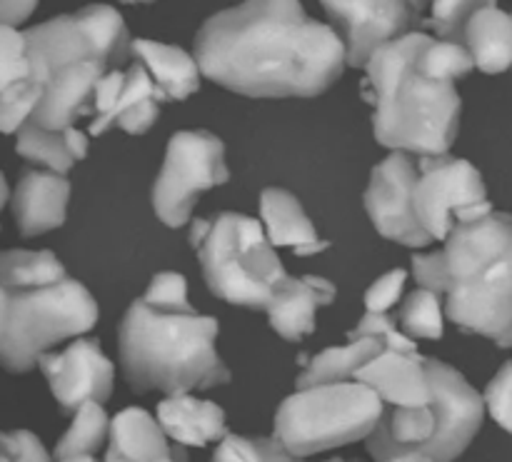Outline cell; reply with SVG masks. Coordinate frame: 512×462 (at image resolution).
Masks as SVG:
<instances>
[{
    "instance_id": "ba28073f",
    "label": "cell",
    "mask_w": 512,
    "mask_h": 462,
    "mask_svg": "<svg viewBox=\"0 0 512 462\" xmlns=\"http://www.w3.org/2000/svg\"><path fill=\"white\" fill-rule=\"evenodd\" d=\"M23 33L35 73L43 80L50 70L78 60H98L113 70L133 58V40L123 15L103 3L85 5L73 15H58Z\"/></svg>"
},
{
    "instance_id": "bcb514c9",
    "label": "cell",
    "mask_w": 512,
    "mask_h": 462,
    "mask_svg": "<svg viewBox=\"0 0 512 462\" xmlns=\"http://www.w3.org/2000/svg\"><path fill=\"white\" fill-rule=\"evenodd\" d=\"M155 462H188V453H185V450H180L178 455H170V458H160Z\"/></svg>"
},
{
    "instance_id": "4dcf8cb0",
    "label": "cell",
    "mask_w": 512,
    "mask_h": 462,
    "mask_svg": "<svg viewBox=\"0 0 512 462\" xmlns=\"http://www.w3.org/2000/svg\"><path fill=\"white\" fill-rule=\"evenodd\" d=\"M418 65L428 78L448 80V83H455V80L463 78L475 68L473 58H470L468 48L463 43L435 38L428 40V45L420 53Z\"/></svg>"
},
{
    "instance_id": "7a4b0ae2",
    "label": "cell",
    "mask_w": 512,
    "mask_h": 462,
    "mask_svg": "<svg viewBox=\"0 0 512 462\" xmlns=\"http://www.w3.org/2000/svg\"><path fill=\"white\" fill-rule=\"evenodd\" d=\"M433 35L415 30L385 43L363 65V98L373 105V133L393 153L445 155L458 138L460 100L455 83L433 80L418 58Z\"/></svg>"
},
{
    "instance_id": "44dd1931",
    "label": "cell",
    "mask_w": 512,
    "mask_h": 462,
    "mask_svg": "<svg viewBox=\"0 0 512 462\" xmlns=\"http://www.w3.org/2000/svg\"><path fill=\"white\" fill-rule=\"evenodd\" d=\"M133 58L138 60L158 88L163 103L188 100L200 88V68L190 53L178 45L158 40H133Z\"/></svg>"
},
{
    "instance_id": "8d00e7d4",
    "label": "cell",
    "mask_w": 512,
    "mask_h": 462,
    "mask_svg": "<svg viewBox=\"0 0 512 462\" xmlns=\"http://www.w3.org/2000/svg\"><path fill=\"white\" fill-rule=\"evenodd\" d=\"M0 462H53L30 430H0Z\"/></svg>"
},
{
    "instance_id": "52a82bcc",
    "label": "cell",
    "mask_w": 512,
    "mask_h": 462,
    "mask_svg": "<svg viewBox=\"0 0 512 462\" xmlns=\"http://www.w3.org/2000/svg\"><path fill=\"white\" fill-rule=\"evenodd\" d=\"M195 253L210 293L238 308L265 310L288 275L260 220L250 215L220 213Z\"/></svg>"
},
{
    "instance_id": "484cf974",
    "label": "cell",
    "mask_w": 512,
    "mask_h": 462,
    "mask_svg": "<svg viewBox=\"0 0 512 462\" xmlns=\"http://www.w3.org/2000/svg\"><path fill=\"white\" fill-rule=\"evenodd\" d=\"M68 278L50 250H0V290L48 285Z\"/></svg>"
},
{
    "instance_id": "b9f144b4",
    "label": "cell",
    "mask_w": 512,
    "mask_h": 462,
    "mask_svg": "<svg viewBox=\"0 0 512 462\" xmlns=\"http://www.w3.org/2000/svg\"><path fill=\"white\" fill-rule=\"evenodd\" d=\"M38 8V0H0V25L18 28Z\"/></svg>"
},
{
    "instance_id": "2e32d148",
    "label": "cell",
    "mask_w": 512,
    "mask_h": 462,
    "mask_svg": "<svg viewBox=\"0 0 512 462\" xmlns=\"http://www.w3.org/2000/svg\"><path fill=\"white\" fill-rule=\"evenodd\" d=\"M70 180L43 168H28L10 195L15 225L23 238L58 230L68 218Z\"/></svg>"
},
{
    "instance_id": "7bdbcfd3",
    "label": "cell",
    "mask_w": 512,
    "mask_h": 462,
    "mask_svg": "<svg viewBox=\"0 0 512 462\" xmlns=\"http://www.w3.org/2000/svg\"><path fill=\"white\" fill-rule=\"evenodd\" d=\"M65 143H68V150H70V155L75 158V163L88 155V135L80 133L78 128L65 130Z\"/></svg>"
},
{
    "instance_id": "3957f363",
    "label": "cell",
    "mask_w": 512,
    "mask_h": 462,
    "mask_svg": "<svg viewBox=\"0 0 512 462\" xmlns=\"http://www.w3.org/2000/svg\"><path fill=\"white\" fill-rule=\"evenodd\" d=\"M218 320L198 310H163L135 300L118 330L120 368L135 393L183 395L230 383L220 360Z\"/></svg>"
},
{
    "instance_id": "d590c367",
    "label": "cell",
    "mask_w": 512,
    "mask_h": 462,
    "mask_svg": "<svg viewBox=\"0 0 512 462\" xmlns=\"http://www.w3.org/2000/svg\"><path fill=\"white\" fill-rule=\"evenodd\" d=\"M140 300L163 310H193L188 300V280L180 273H173V270L155 275Z\"/></svg>"
},
{
    "instance_id": "9c48e42d",
    "label": "cell",
    "mask_w": 512,
    "mask_h": 462,
    "mask_svg": "<svg viewBox=\"0 0 512 462\" xmlns=\"http://www.w3.org/2000/svg\"><path fill=\"white\" fill-rule=\"evenodd\" d=\"M230 180L225 145L208 130H180L168 140L163 168L153 183V210L168 228L193 218L198 195Z\"/></svg>"
},
{
    "instance_id": "5bb4252c",
    "label": "cell",
    "mask_w": 512,
    "mask_h": 462,
    "mask_svg": "<svg viewBox=\"0 0 512 462\" xmlns=\"http://www.w3.org/2000/svg\"><path fill=\"white\" fill-rule=\"evenodd\" d=\"M38 368L48 380L55 403L68 415L85 403L105 405L113 395L115 365L105 358L98 340L83 338L60 353H43Z\"/></svg>"
},
{
    "instance_id": "ac0fdd59",
    "label": "cell",
    "mask_w": 512,
    "mask_h": 462,
    "mask_svg": "<svg viewBox=\"0 0 512 462\" xmlns=\"http://www.w3.org/2000/svg\"><path fill=\"white\" fill-rule=\"evenodd\" d=\"M335 295H338L335 283L318 275H303V278L285 275L265 305L270 328L288 343H300L315 330V313L333 303Z\"/></svg>"
},
{
    "instance_id": "f907efd6",
    "label": "cell",
    "mask_w": 512,
    "mask_h": 462,
    "mask_svg": "<svg viewBox=\"0 0 512 462\" xmlns=\"http://www.w3.org/2000/svg\"><path fill=\"white\" fill-rule=\"evenodd\" d=\"M125 5H145V3H155V0H120Z\"/></svg>"
},
{
    "instance_id": "cb8c5ba5",
    "label": "cell",
    "mask_w": 512,
    "mask_h": 462,
    "mask_svg": "<svg viewBox=\"0 0 512 462\" xmlns=\"http://www.w3.org/2000/svg\"><path fill=\"white\" fill-rule=\"evenodd\" d=\"M110 448L123 458L135 462H155L160 458L178 455L180 445H170L168 435L158 425V420L143 408H125L110 420Z\"/></svg>"
},
{
    "instance_id": "9a60e30c",
    "label": "cell",
    "mask_w": 512,
    "mask_h": 462,
    "mask_svg": "<svg viewBox=\"0 0 512 462\" xmlns=\"http://www.w3.org/2000/svg\"><path fill=\"white\" fill-rule=\"evenodd\" d=\"M105 73L108 68L98 60H78V63L50 70L45 78L43 98H40L30 123L45 130L75 128L83 115H93L95 88Z\"/></svg>"
},
{
    "instance_id": "8fae6325",
    "label": "cell",
    "mask_w": 512,
    "mask_h": 462,
    "mask_svg": "<svg viewBox=\"0 0 512 462\" xmlns=\"http://www.w3.org/2000/svg\"><path fill=\"white\" fill-rule=\"evenodd\" d=\"M430 0H320L325 13L340 28L345 65L363 68L385 43L415 33Z\"/></svg>"
},
{
    "instance_id": "f1b7e54d",
    "label": "cell",
    "mask_w": 512,
    "mask_h": 462,
    "mask_svg": "<svg viewBox=\"0 0 512 462\" xmlns=\"http://www.w3.org/2000/svg\"><path fill=\"white\" fill-rule=\"evenodd\" d=\"M443 295L430 293V290L418 288L415 293L408 295L405 305L400 308V330L408 338H423V340H440L445 330L443 318Z\"/></svg>"
},
{
    "instance_id": "7402d4cb",
    "label": "cell",
    "mask_w": 512,
    "mask_h": 462,
    "mask_svg": "<svg viewBox=\"0 0 512 462\" xmlns=\"http://www.w3.org/2000/svg\"><path fill=\"white\" fill-rule=\"evenodd\" d=\"M160 105H163V98H160L158 88L145 73L143 65L135 60L125 70V83L118 95V103L113 105L103 123L90 125V135H103L110 128H120L128 135H145L158 120Z\"/></svg>"
},
{
    "instance_id": "836d02e7",
    "label": "cell",
    "mask_w": 512,
    "mask_h": 462,
    "mask_svg": "<svg viewBox=\"0 0 512 462\" xmlns=\"http://www.w3.org/2000/svg\"><path fill=\"white\" fill-rule=\"evenodd\" d=\"M33 75L25 33L10 25H0V93Z\"/></svg>"
},
{
    "instance_id": "7dc6e473",
    "label": "cell",
    "mask_w": 512,
    "mask_h": 462,
    "mask_svg": "<svg viewBox=\"0 0 512 462\" xmlns=\"http://www.w3.org/2000/svg\"><path fill=\"white\" fill-rule=\"evenodd\" d=\"M105 462H135V460H128V458H123V455L115 453V450H108V455H105Z\"/></svg>"
},
{
    "instance_id": "74e56055",
    "label": "cell",
    "mask_w": 512,
    "mask_h": 462,
    "mask_svg": "<svg viewBox=\"0 0 512 462\" xmlns=\"http://www.w3.org/2000/svg\"><path fill=\"white\" fill-rule=\"evenodd\" d=\"M483 403L495 423L512 435V360H508L490 380Z\"/></svg>"
},
{
    "instance_id": "e0dca14e",
    "label": "cell",
    "mask_w": 512,
    "mask_h": 462,
    "mask_svg": "<svg viewBox=\"0 0 512 462\" xmlns=\"http://www.w3.org/2000/svg\"><path fill=\"white\" fill-rule=\"evenodd\" d=\"M355 380L368 385L383 408H420L430 403V380L420 353L380 350L358 370Z\"/></svg>"
},
{
    "instance_id": "e575fe53",
    "label": "cell",
    "mask_w": 512,
    "mask_h": 462,
    "mask_svg": "<svg viewBox=\"0 0 512 462\" xmlns=\"http://www.w3.org/2000/svg\"><path fill=\"white\" fill-rule=\"evenodd\" d=\"M348 338H375L383 343L385 350H398V353H418V345L413 338L395 325L390 313H365L360 323L348 333Z\"/></svg>"
},
{
    "instance_id": "d6a6232c",
    "label": "cell",
    "mask_w": 512,
    "mask_h": 462,
    "mask_svg": "<svg viewBox=\"0 0 512 462\" xmlns=\"http://www.w3.org/2000/svg\"><path fill=\"white\" fill-rule=\"evenodd\" d=\"M498 5V0H430V20L425 25L438 33L440 40H453L463 43V30L470 15L478 13L480 8Z\"/></svg>"
},
{
    "instance_id": "f546056e",
    "label": "cell",
    "mask_w": 512,
    "mask_h": 462,
    "mask_svg": "<svg viewBox=\"0 0 512 462\" xmlns=\"http://www.w3.org/2000/svg\"><path fill=\"white\" fill-rule=\"evenodd\" d=\"M43 90L45 80L33 68L30 78L20 80L13 88L0 93V133L15 135L25 123H30L40 98H43Z\"/></svg>"
},
{
    "instance_id": "ab89813d",
    "label": "cell",
    "mask_w": 512,
    "mask_h": 462,
    "mask_svg": "<svg viewBox=\"0 0 512 462\" xmlns=\"http://www.w3.org/2000/svg\"><path fill=\"white\" fill-rule=\"evenodd\" d=\"M413 275H415V283H418V288L430 290V293L445 295L448 273H445L443 250H435V253H415L413 255Z\"/></svg>"
},
{
    "instance_id": "d4e9b609",
    "label": "cell",
    "mask_w": 512,
    "mask_h": 462,
    "mask_svg": "<svg viewBox=\"0 0 512 462\" xmlns=\"http://www.w3.org/2000/svg\"><path fill=\"white\" fill-rule=\"evenodd\" d=\"M383 343L375 338H350L348 345H333L323 353L313 355L305 363V370L298 378V388H310V385H328V383H348L355 380L358 370L368 360L380 353Z\"/></svg>"
},
{
    "instance_id": "5b68a950",
    "label": "cell",
    "mask_w": 512,
    "mask_h": 462,
    "mask_svg": "<svg viewBox=\"0 0 512 462\" xmlns=\"http://www.w3.org/2000/svg\"><path fill=\"white\" fill-rule=\"evenodd\" d=\"M5 295V325L0 335V368L23 375L38 365L43 353L58 343L85 335L98 323V303L83 283L10 288Z\"/></svg>"
},
{
    "instance_id": "83f0119b",
    "label": "cell",
    "mask_w": 512,
    "mask_h": 462,
    "mask_svg": "<svg viewBox=\"0 0 512 462\" xmlns=\"http://www.w3.org/2000/svg\"><path fill=\"white\" fill-rule=\"evenodd\" d=\"M110 433V418L100 403H85L73 413V423L55 445V460L95 455Z\"/></svg>"
},
{
    "instance_id": "8992f818",
    "label": "cell",
    "mask_w": 512,
    "mask_h": 462,
    "mask_svg": "<svg viewBox=\"0 0 512 462\" xmlns=\"http://www.w3.org/2000/svg\"><path fill=\"white\" fill-rule=\"evenodd\" d=\"M383 403L358 380L298 388L280 403L273 438L295 458L365 440L383 418Z\"/></svg>"
},
{
    "instance_id": "d6986e66",
    "label": "cell",
    "mask_w": 512,
    "mask_h": 462,
    "mask_svg": "<svg viewBox=\"0 0 512 462\" xmlns=\"http://www.w3.org/2000/svg\"><path fill=\"white\" fill-rule=\"evenodd\" d=\"M155 420L180 448H205L210 443H220L228 435L225 413L220 405L210 400H198L195 395H168L160 400Z\"/></svg>"
},
{
    "instance_id": "f35d334b",
    "label": "cell",
    "mask_w": 512,
    "mask_h": 462,
    "mask_svg": "<svg viewBox=\"0 0 512 462\" xmlns=\"http://www.w3.org/2000/svg\"><path fill=\"white\" fill-rule=\"evenodd\" d=\"M405 280H408V273L400 268L390 270L383 278L375 280L368 288V293H365V308H368V313H388L398 303L400 295H403Z\"/></svg>"
},
{
    "instance_id": "f6af8a7d",
    "label": "cell",
    "mask_w": 512,
    "mask_h": 462,
    "mask_svg": "<svg viewBox=\"0 0 512 462\" xmlns=\"http://www.w3.org/2000/svg\"><path fill=\"white\" fill-rule=\"evenodd\" d=\"M385 462H430V460L423 458V455H418V453H410V455H400V458L385 460Z\"/></svg>"
},
{
    "instance_id": "1f68e13d",
    "label": "cell",
    "mask_w": 512,
    "mask_h": 462,
    "mask_svg": "<svg viewBox=\"0 0 512 462\" xmlns=\"http://www.w3.org/2000/svg\"><path fill=\"white\" fill-rule=\"evenodd\" d=\"M210 462H305L290 455L275 438H243L228 433L215 448Z\"/></svg>"
},
{
    "instance_id": "4316f807",
    "label": "cell",
    "mask_w": 512,
    "mask_h": 462,
    "mask_svg": "<svg viewBox=\"0 0 512 462\" xmlns=\"http://www.w3.org/2000/svg\"><path fill=\"white\" fill-rule=\"evenodd\" d=\"M15 150L20 158L50 173L68 175L75 165V158L65 143V130H45L35 123H25L15 133Z\"/></svg>"
},
{
    "instance_id": "603a6c76",
    "label": "cell",
    "mask_w": 512,
    "mask_h": 462,
    "mask_svg": "<svg viewBox=\"0 0 512 462\" xmlns=\"http://www.w3.org/2000/svg\"><path fill=\"white\" fill-rule=\"evenodd\" d=\"M463 45L475 68L488 75L505 73L512 68V13H505L498 5L480 8L465 23Z\"/></svg>"
},
{
    "instance_id": "c3c4849f",
    "label": "cell",
    "mask_w": 512,
    "mask_h": 462,
    "mask_svg": "<svg viewBox=\"0 0 512 462\" xmlns=\"http://www.w3.org/2000/svg\"><path fill=\"white\" fill-rule=\"evenodd\" d=\"M3 325H5V295L0 290V335H3Z\"/></svg>"
},
{
    "instance_id": "60d3db41",
    "label": "cell",
    "mask_w": 512,
    "mask_h": 462,
    "mask_svg": "<svg viewBox=\"0 0 512 462\" xmlns=\"http://www.w3.org/2000/svg\"><path fill=\"white\" fill-rule=\"evenodd\" d=\"M125 83V70L113 68L98 80V88H95V110H93V123L90 125H98L108 118V113L113 110V105L118 103V95L123 90Z\"/></svg>"
},
{
    "instance_id": "816d5d0a",
    "label": "cell",
    "mask_w": 512,
    "mask_h": 462,
    "mask_svg": "<svg viewBox=\"0 0 512 462\" xmlns=\"http://www.w3.org/2000/svg\"><path fill=\"white\" fill-rule=\"evenodd\" d=\"M325 462H358V460H345V458H333V460H325Z\"/></svg>"
},
{
    "instance_id": "6da1fadb",
    "label": "cell",
    "mask_w": 512,
    "mask_h": 462,
    "mask_svg": "<svg viewBox=\"0 0 512 462\" xmlns=\"http://www.w3.org/2000/svg\"><path fill=\"white\" fill-rule=\"evenodd\" d=\"M200 75L248 98H315L340 80L345 45L300 0H245L195 35Z\"/></svg>"
},
{
    "instance_id": "277c9868",
    "label": "cell",
    "mask_w": 512,
    "mask_h": 462,
    "mask_svg": "<svg viewBox=\"0 0 512 462\" xmlns=\"http://www.w3.org/2000/svg\"><path fill=\"white\" fill-rule=\"evenodd\" d=\"M445 315L463 333L512 348V215L458 223L445 238Z\"/></svg>"
},
{
    "instance_id": "30bf717a",
    "label": "cell",
    "mask_w": 512,
    "mask_h": 462,
    "mask_svg": "<svg viewBox=\"0 0 512 462\" xmlns=\"http://www.w3.org/2000/svg\"><path fill=\"white\" fill-rule=\"evenodd\" d=\"M413 208L420 228L433 243H445L458 223L485 218L495 210L478 168L463 158H450L448 153L420 158Z\"/></svg>"
},
{
    "instance_id": "ffe728a7",
    "label": "cell",
    "mask_w": 512,
    "mask_h": 462,
    "mask_svg": "<svg viewBox=\"0 0 512 462\" xmlns=\"http://www.w3.org/2000/svg\"><path fill=\"white\" fill-rule=\"evenodd\" d=\"M260 225L273 248H290L295 255H315L330 248L328 240L318 238L300 200L285 188H265L260 193Z\"/></svg>"
},
{
    "instance_id": "7c38bea8",
    "label": "cell",
    "mask_w": 512,
    "mask_h": 462,
    "mask_svg": "<svg viewBox=\"0 0 512 462\" xmlns=\"http://www.w3.org/2000/svg\"><path fill=\"white\" fill-rule=\"evenodd\" d=\"M415 180L418 163L408 153H390L370 173L365 210L383 238L395 240L405 248H428L433 240L420 228L413 208Z\"/></svg>"
},
{
    "instance_id": "4fadbf2b",
    "label": "cell",
    "mask_w": 512,
    "mask_h": 462,
    "mask_svg": "<svg viewBox=\"0 0 512 462\" xmlns=\"http://www.w3.org/2000/svg\"><path fill=\"white\" fill-rule=\"evenodd\" d=\"M430 398L438 410V438L430 448V462H453L468 450L485 418L483 395L448 363L425 358Z\"/></svg>"
},
{
    "instance_id": "ee69618b",
    "label": "cell",
    "mask_w": 512,
    "mask_h": 462,
    "mask_svg": "<svg viewBox=\"0 0 512 462\" xmlns=\"http://www.w3.org/2000/svg\"><path fill=\"white\" fill-rule=\"evenodd\" d=\"M10 200V185H8V180H5V175L0 173V210L5 208V203H8Z\"/></svg>"
},
{
    "instance_id": "681fc988",
    "label": "cell",
    "mask_w": 512,
    "mask_h": 462,
    "mask_svg": "<svg viewBox=\"0 0 512 462\" xmlns=\"http://www.w3.org/2000/svg\"><path fill=\"white\" fill-rule=\"evenodd\" d=\"M55 462H98L95 455H83V458H65V460H55Z\"/></svg>"
}]
</instances>
